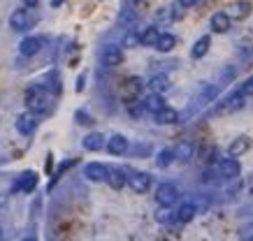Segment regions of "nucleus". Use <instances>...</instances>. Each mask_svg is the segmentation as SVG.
<instances>
[{"label": "nucleus", "mask_w": 253, "mask_h": 241, "mask_svg": "<svg viewBox=\"0 0 253 241\" xmlns=\"http://www.w3.org/2000/svg\"><path fill=\"white\" fill-rule=\"evenodd\" d=\"M35 186H38V174L33 170H28V172H23L21 176H19V181H16V190L19 193H33L35 190Z\"/></svg>", "instance_id": "obj_10"}, {"label": "nucleus", "mask_w": 253, "mask_h": 241, "mask_svg": "<svg viewBox=\"0 0 253 241\" xmlns=\"http://www.w3.org/2000/svg\"><path fill=\"white\" fill-rule=\"evenodd\" d=\"M0 241H2V227H0Z\"/></svg>", "instance_id": "obj_40"}, {"label": "nucleus", "mask_w": 253, "mask_h": 241, "mask_svg": "<svg viewBox=\"0 0 253 241\" xmlns=\"http://www.w3.org/2000/svg\"><path fill=\"white\" fill-rule=\"evenodd\" d=\"M239 239H242V241H253V223H251V225L239 227Z\"/></svg>", "instance_id": "obj_31"}, {"label": "nucleus", "mask_w": 253, "mask_h": 241, "mask_svg": "<svg viewBox=\"0 0 253 241\" xmlns=\"http://www.w3.org/2000/svg\"><path fill=\"white\" fill-rule=\"evenodd\" d=\"M119 19H121V24H132V21H135V14H132L130 9H123Z\"/></svg>", "instance_id": "obj_34"}, {"label": "nucleus", "mask_w": 253, "mask_h": 241, "mask_svg": "<svg viewBox=\"0 0 253 241\" xmlns=\"http://www.w3.org/2000/svg\"><path fill=\"white\" fill-rule=\"evenodd\" d=\"M128 111H130L132 118H139L142 114H144V104H142V102H137L135 98H130V100H128Z\"/></svg>", "instance_id": "obj_28"}, {"label": "nucleus", "mask_w": 253, "mask_h": 241, "mask_svg": "<svg viewBox=\"0 0 253 241\" xmlns=\"http://www.w3.org/2000/svg\"><path fill=\"white\" fill-rule=\"evenodd\" d=\"M107 183L114 188V190H123V188L128 186V176H126L123 170H109L107 172Z\"/></svg>", "instance_id": "obj_17"}, {"label": "nucleus", "mask_w": 253, "mask_h": 241, "mask_svg": "<svg viewBox=\"0 0 253 241\" xmlns=\"http://www.w3.org/2000/svg\"><path fill=\"white\" fill-rule=\"evenodd\" d=\"M239 172H242V165L237 158H223L221 160V174L225 179H237Z\"/></svg>", "instance_id": "obj_14"}, {"label": "nucleus", "mask_w": 253, "mask_h": 241, "mask_svg": "<svg viewBox=\"0 0 253 241\" xmlns=\"http://www.w3.org/2000/svg\"><path fill=\"white\" fill-rule=\"evenodd\" d=\"M244 107V95L239 93H230L225 95L221 102H216L214 107V114L216 116H230V114H235V111H239V109Z\"/></svg>", "instance_id": "obj_2"}, {"label": "nucleus", "mask_w": 253, "mask_h": 241, "mask_svg": "<svg viewBox=\"0 0 253 241\" xmlns=\"http://www.w3.org/2000/svg\"><path fill=\"white\" fill-rule=\"evenodd\" d=\"M130 2H135V5H137V2H142V0H130Z\"/></svg>", "instance_id": "obj_41"}, {"label": "nucleus", "mask_w": 253, "mask_h": 241, "mask_svg": "<svg viewBox=\"0 0 253 241\" xmlns=\"http://www.w3.org/2000/svg\"><path fill=\"white\" fill-rule=\"evenodd\" d=\"M142 88H144V81H142L139 77H130L128 81H126V93L130 95V98H137Z\"/></svg>", "instance_id": "obj_26"}, {"label": "nucleus", "mask_w": 253, "mask_h": 241, "mask_svg": "<svg viewBox=\"0 0 253 241\" xmlns=\"http://www.w3.org/2000/svg\"><path fill=\"white\" fill-rule=\"evenodd\" d=\"M9 26H12L14 31H28L33 26V16L28 14V9H14V12L9 14Z\"/></svg>", "instance_id": "obj_6"}, {"label": "nucleus", "mask_w": 253, "mask_h": 241, "mask_svg": "<svg viewBox=\"0 0 253 241\" xmlns=\"http://www.w3.org/2000/svg\"><path fill=\"white\" fill-rule=\"evenodd\" d=\"M146 86L151 88V93H161L163 95V93H168L172 84H169V79L165 77V74H154V77L149 79V84Z\"/></svg>", "instance_id": "obj_18"}, {"label": "nucleus", "mask_w": 253, "mask_h": 241, "mask_svg": "<svg viewBox=\"0 0 253 241\" xmlns=\"http://www.w3.org/2000/svg\"><path fill=\"white\" fill-rule=\"evenodd\" d=\"M169 19H172L169 7H161V9H158V21H169Z\"/></svg>", "instance_id": "obj_35"}, {"label": "nucleus", "mask_w": 253, "mask_h": 241, "mask_svg": "<svg viewBox=\"0 0 253 241\" xmlns=\"http://www.w3.org/2000/svg\"><path fill=\"white\" fill-rule=\"evenodd\" d=\"M239 58H242V61H251L253 58V44H242V47H239Z\"/></svg>", "instance_id": "obj_29"}, {"label": "nucleus", "mask_w": 253, "mask_h": 241, "mask_svg": "<svg viewBox=\"0 0 253 241\" xmlns=\"http://www.w3.org/2000/svg\"><path fill=\"white\" fill-rule=\"evenodd\" d=\"M209 47H211V37L209 35H202V37L195 42V47L191 49V56L193 58H205L209 51Z\"/></svg>", "instance_id": "obj_22"}, {"label": "nucleus", "mask_w": 253, "mask_h": 241, "mask_svg": "<svg viewBox=\"0 0 253 241\" xmlns=\"http://www.w3.org/2000/svg\"><path fill=\"white\" fill-rule=\"evenodd\" d=\"M172 153H174V158H179V160H191V158L195 156V146H193L191 141H179L176 148H172Z\"/></svg>", "instance_id": "obj_21"}, {"label": "nucleus", "mask_w": 253, "mask_h": 241, "mask_svg": "<svg viewBox=\"0 0 253 241\" xmlns=\"http://www.w3.org/2000/svg\"><path fill=\"white\" fill-rule=\"evenodd\" d=\"M142 104H144V111H149V114H158L161 109L168 107V104H165V98H163L161 93L146 95L144 100H142Z\"/></svg>", "instance_id": "obj_13"}, {"label": "nucleus", "mask_w": 253, "mask_h": 241, "mask_svg": "<svg viewBox=\"0 0 253 241\" xmlns=\"http://www.w3.org/2000/svg\"><path fill=\"white\" fill-rule=\"evenodd\" d=\"M35 128H38V116L35 114H21V116L16 118V130L21 135H33L35 133Z\"/></svg>", "instance_id": "obj_11"}, {"label": "nucleus", "mask_w": 253, "mask_h": 241, "mask_svg": "<svg viewBox=\"0 0 253 241\" xmlns=\"http://www.w3.org/2000/svg\"><path fill=\"white\" fill-rule=\"evenodd\" d=\"M154 118H156V123L158 125H172V123L179 121V114H176V109L165 107V109H161L158 114H154Z\"/></svg>", "instance_id": "obj_19"}, {"label": "nucleus", "mask_w": 253, "mask_h": 241, "mask_svg": "<svg viewBox=\"0 0 253 241\" xmlns=\"http://www.w3.org/2000/svg\"><path fill=\"white\" fill-rule=\"evenodd\" d=\"M176 200H179V190H176L174 183H161V186H158V190H156V202L161 204L163 209L174 207Z\"/></svg>", "instance_id": "obj_3"}, {"label": "nucleus", "mask_w": 253, "mask_h": 241, "mask_svg": "<svg viewBox=\"0 0 253 241\" xmlns=\"http://www.w3.org/2000/svg\"><path fill=\"white\" fill-rule=\"evenodd\" d=\"M21 241H38L35 237H26V239H21Z\"/></svg>", "instance_id": "obj_39"}, {"label": "nucleus", "mask_w": 253, "mask_h": 241, "mask_svg": "<svg viewBox=\"0 0 253 241\" xmlns=\"http://www.w3.org/2000/svg\"><path fill=\"white\" fill-rule=\"evenodd\" d=\"M158 35H161L158 28H156V26H149V28H144V31L139 33V44H142V47H154Z\"/></svg>", "instance_id": "obj_24"}, {"label": "nucleus", "mask_w": 253, "mask_h": 241, "mask_svg": "<svg viewBox=\"0 0 253 241\" xmlns=\"http://www.w3.org/2000/svg\"><path fill=\"white\" fill-rule=\"evenodd\" d=\"M230 12H225V14L230 16L232 21H244V19H249V14H251V2L249 0H237V2H232L230 7Z\"/></svg>", "instance_id": "obj_7"}, {"label": "nucleus", "mask_w": 253, "mask_h": 241, "mask_svg": "<svg viewBox=\"0 0 253 241\" xmlns=\"http://www.w3.org/2000/svg\"><path fill=\"white\" fill-rule=\"evenodd\" d=\"M232 26V19L225 12H216L214 16H211V31L218 33V35H223V33H228Z\"/></svg>", "instance_id": "obj_16"}, {"label": "nucleus", "mask_w": 253, "mask_h": 241, "mask_svg": "<svg viewBox=\"0 0 253 241\" xmlns=\"http://www.w3.org/2000/svg\"><path fill=\"white\" fill-rule=\"evenodd\" d=\"M135 44H139V33H128L123 39V47H135Z\"/></svg>", "instance_id": "obj_33"}, {"label": "nucleus", "mask_w": 253, "mask_h": 241, "mask_svg": "<svg viewBox=\"0 0 253 241\" xmlns=\"http://www.w3.org/2000/svg\"><path fill=\"white\" fill-rule=\"evenodd\" d=\"M128 186H130L132 193L144 195L146 190L151 188V176H149L146 172H130V176H128Z\"/></svg>", "instance_id": "obj_4"}, {"label": "nucleus", "mask_w": 253, "mask_h": 241, "mask_svg": "<svg viewBox=\"0 0 253 241\" xmlns=\"http://www.w3.org/2000/svg\"><path fill=\"white\" fill-rule=\"evenodd\" d=\"M75 118H77V123L79 125H91L93 123V118L86 114L84 109H79V111H75Z\"/></svg>", "instance_id": "obj_32"}, {"label": "nucleus", "mask_w": 253, "mask_h": 241, "mask_svg": "<svg viewBox=\"0 0 253 241\" xmlns=\"http://www.w3.org/2000/svg\"><path fill=\"white\" fill-rule=\"evenodd\" d=\"M249 148H251V137L242 135L237 139H232V144L228 146V153H230V158H239V156H244Z\"/></svg>", "instance_id": "obj_15"}, {"label": "nucleus", "mask_w": 253, "mask_h": 241, "mask_svg": "<svg viewBox=\"0 0 253 241\" xmlns=\"http://www.w3.org/2000/svg\"><path fill=\"white\" fill-rule=\"evenodd\" d=\"M123 63V49L119 44H107L102 49V65L105 68H116Z\"/></svg>", "instance_id": "obj_5"}, {"label": "nucleus", "mask_w": 253, "mask_h": 241, "mask_svg": "<svg viewBox=\"0 0 253 241\" xmlns=\"http://www.w3.org/2000/svg\"><path fill=\"white\" fill-rule=\"evenodd\" d=\"M23 5H26V7H38L40 0H23Z\"/></svg>", "instance_id": "obj_38"}, {"label": "nucleus", "mask_w": 253, "mask_h": 241, "mask_svg": "<svg viewBox=\"0 0 253 241\" xmlns=\"http://www.w3.org/2000/svg\"><path fill=\"white\" fill-rule=\"evenodd\" d=\"M195 2H198V0H179V5H181V7H193Z\"/></svg>", "instance_id": "obj_37"}, {"label": "nucleus", "mask_w": 253, "mask_h": 241, "mask_svg": "<svg viewBox=\"0 0 253 241\" xmlns=\"http://www.w3.org/2000/svg\"><path fill=\"white\" fill-rule=\"evenodd\" d=\"M239 93L244 95V98H251V95H253V77H249L244 84L239 86Z\"/></svg>", "instance_id": "obj_30"}, {"label": "nucleus", "mask_w": 253, "mask_h": 241, "mask_svg": "<svg viewBox=\"0 0 253 241\" xmlns=\"http://www.w3.org/2000/svg\"><path fill=\"white\" fill-rule=\"evenodd\" d=\"M84 86H86V74H79L77 84H75V91H77V93H82V91H84Z\"/></svg>", "instance_id": "obj_36"}, {"label": "nucleus", "mask_w": 253, "mask_h": 241, "mask_svg": "<svg viewBox=\"0 0 253 241\" xmlns=\"http://www.w3.org/2000/svg\"><path fill=\"white\" fill-rule=\"evenodd\" d=\"M195 213H198L195 204H181L179 211H176V220H179V223H191L193 218H195Z\"/></svg>", "instance_id": "obj_25"}, {"label": "nucleus", "mask_w": 253, "mask_h": 241, "mask_svg": "<svg viewBox=\"0 0 253 241\" xmlns=\"http://www.w3.org/2000/svg\"><path fill=\"white\" fill-rule=\"evenodd\" d=\"M174 160L176 158H174V153H172V148H163L161 153H158V158H156V165H158L161 170H165V167H169Z\"/></svg>", "instance_id": "obj_27"}, {"label": "nucleus", "mask_w": 253, "mask_h": 241, "mask_svg": "<svg viewBox=\"0 0 253 241\" xmlns=\"http://www.w3.org/2000/svg\"><path fill=\"white\" fill-rule=\"evenodd\" d=\"M154 47L158 49V51H163V54H169V51L176 47V37L174 35H169V33H161Z\"/></svg>", "instance_id": "obj_20"}, {"label": "nucleus", "mask_w": 253, "mask_h": 241, "mask_svg": "<svg viewBox=\"0 0 253 241\" xmlns=\"http://www.w3.org/2000/svg\"><path fill=\"white\" fill-rule=\"evenodd\" d=\"M26 107L31 114H44L46 109H49V93H46L44 86H31L28 91H26Z\"/></svg>", "instance_id": "obj_1"}, {"label": "nucleus", "mask_w": 253, "mask_h": 241, "mask_svg": "<svg viewBox=\"0 0 253 241\" xmlns=\"http://www.w3.org/2000/svg\"><path fill=\"white\" fill-rule=\"evenodd\" d=\"M42 47H44V39L42 37H26L19 44V51H21V56H35L42 51Z\"/></svg>", "instance_id": "obj_12"}, {"label": "nucleus", "mask_w": 253, "mask_h": 241, "mask_svg": "<svg viewBox=\"0 0 253 241\" xmlns=\"http://www.w3.org/2000/svg\"><path fill=\"white\" fill-rule=\"evenodd\" d=\"M84 148L86 151H100V148L105 146V137H102V133H91L84 137Z\"/></svg>", "instance_id": "obj_23"}, {"label": "nucleus", "mask_w": 253, "mask_h": 241, "mask_svg": "<svg viewBox=\"0 0 253 241\" xmlns=\"http://www.w3.org/2000/svg\"><path fill=\"white\" fill-rule=\"evenodd\" d=\"M107 172H109V167H105L102 163H88L86 165V170H84V174H86V179L88 181L102 183V181H107Z\"/></svg>", "instance_id": "obj_8"}, {"label": "nucleus", "mask_w": 253, "mask_h": 241, "mask_svg": "<svg viewBox=\"0 0 253 241\" xmlns=\"http://www.w3.org/2000/svg\"><path fill=\"white\" fill-rule=\"evenodd\" d=\"M128 148H130V144L123 135H112L107 139V151L112 156H123V153H128Z\"/></svg>", "instance_id": "obj_9"}]
</instances>
